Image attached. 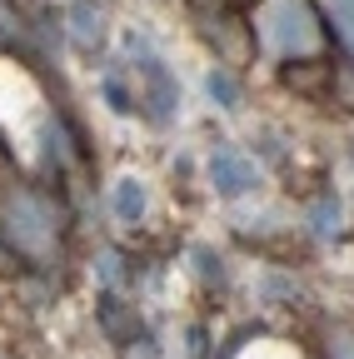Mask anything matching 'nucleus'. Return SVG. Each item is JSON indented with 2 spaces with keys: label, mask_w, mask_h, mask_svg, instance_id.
<instances>
[{
  "label": "nucleus",
  "mask_w": 354,
  "mask_h": 359,
  "mask_svg": "<svg viewBox=\"0 0 354 359\" xmlns=\"http://www.w3.org/2000/svg\"><path fill=\"white\" fill-rule=\"evenodd\" d=\"M210 180H215L225 195H240V190L254 185V165H250L245 155H235V150H215V155H210Z\"/></svg>",
  "instance_id": "4"
},
{
  "label": "nucleus",
  "mask_w": 354,
  "mask_h": 359,
  "mask_svg": "<svg viewBox=\"0 0 354 359\" xmlns=\"http://www.w3.org/2000/svg\"><path fill=\"white\" fill-rule=\"evenodd\" d=\"M135 70H140V80H145V100H140V105H150V115H155V120H170V115H175V105H180V90H175L170 70H165L155 55H145Z\"/></svg>",
  "instance_id": "2"
},
{
  "label": "nucleus",
  "mask_w": 354,
  "mask_h": 359,
  "mask_svg": "<svg viewBox=\"0 0 354 359\" xmlns=\"http://www.w3.org/2000/svg\"><path fill=\"white\" fill-rule=\"evenodd\" d=\"M210 95L225 100V105H235V85H230V75H210Z\"/></svg>",
  "instance_id": "9"
},
{
  "label": "nucleus",
  "mask_w": 354,
  "mask_h": 359,
  "mask_svg": "<svg viewBox=\"0 0 354 359\" xmlns=\"http://www.w3.org/2000/svg\"><path fill=\"white\" fill-rule=\"evenodd\" d=\"M264 20H270V35L280 50H309L320 35H315V11L304 6V0H270V11H264Z\"/></svg>",
  "instance_id": "1"
},
{
  "label": "nucleus",
  "mask_w": 354,
  "mask_h": 359,
  "mask_svg": "<svg viewBox=\"0 0 354 359\" xmlns=\"http://www.w3.org/2000/svg\"><path fill=\"white\" fill-rule=\"evenodd\" d=\"M70 20H75V40L80 45H95L100 40V11H95V0H75Z\"/></svg>",
  "instance_id": "5"
},
{
  "label": "nucleus",
  "mask_w": 354,
  "mask_h": 359,
  "mask_svg": "<svg viewBox=\"0 0 354 359\" xmlns=\"http://www.w3.org/2000/svg\"><path fill=\"white\" fill-rule=\"evenodd\" d=\"M40 235H50V210L40 200H30V195H15L11 200V240L20 250H35Z\"/></svg>",
  "instance_id": "3"
},
{
  "label": "nucleus",
  "mask_w": 354,
  "mask_h": 359,
  "mask_svg": "<svg viewBox=\"0 0 354 359\" xmlns=\"http://www.w3.org/2000/svg\"><path fill=\"white\" fill-rule=\"evenodd\" d=\"M145 210V190H140V180H120V190H115V215L130 224V219H140Z\"/></svg>",
  "instance_id": "6"
},
{
  "label": "nucleus",
  "mask_w": 354,
  "mask_h": 359,
  "mask_svg": "<svg viewBox=\"0 0 354 359\" xmlns=\"http://www.w3.org/2000/svg\"><path fill=\"white\" fill-rule=\"evenodd\" d=\"M11 35H15V15L0 6V40H11Z\"/></svg>",
  "instance_id": "10"
},
{
  "label": "nucleus",
  "mask_w": 354,
  "mask_h": 359,
  "mask_svg": "<svg viewBox=\"0 0 354 359\" xmlns=\"http://www.w3.org/2000/svg\"><path fill=\"white\" fill-rule=\"evenodd\" d=\"M334 6V20H339V35L354 45V0H329Z\"/></svg>",
  "instance_id": "7"
},
{
  "label": "nucleus",
  "mask_w": 354,
  "mask_h": 359,
  "mask_svg": "<svg viewBox=\"0 0 354 359\" xmlns=\"http://www.w3.org/2000/svg\"><path fill=\"white\" fill-rule=\"evenodd\" d=\"M329 359H354V334H349V330H339V334L329 339Z\"/></svg>",
  "instance_id": "8"
}]
</instances>
